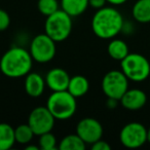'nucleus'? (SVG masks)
I'll list each match as a JSON object with an SVG mask.
<instances>
[{
	"mask_svg": "<svg viewBox=\"0 0 150 150\" xmlns=\"http://www.w3.org/2000/svg\"><path fill=\"white\" fill-rule=\"evenodd\" d=\"M125 21L116 8L104 6L98 9L92 20L95 35L101 39H112L122 31Z\"/></svg>",
	"mask_w": 150,
	"mask_h": 150,
	"instance_id": "obj_1",
	"label": "nucleus"
},
{
	"mask_svg": "<svg viewBox=\"0 0 150 150\" xmlns=\"http://www.w3.org/2000/svg\"><path fill=\"white\" fill-rule=\"evenodd\" d=\"M33 61L30 52L16 46L4 52L0 60V70L9 78L23 77L30 73Z\"/></svg>",
	"mask_w": 150,
	"mask_h": 150,
	"instance_id": "obj_2",
	"label": "nucleus"
},
{
	"mask_svg": "<svg viewBox=\"0 0 150 150\" xmlns=\"http://www.w3.org/2000/svg\"><path fill=\"white\" fill-rule=\"evenodd\" d=\"M46 107L56 119L66 120L71 118L76 112V98L67 90L52 92L47 99Z\"/></svg>",
	"mask_w": 150,
	"mask_h": 150,
	"instance_id": "obj_3",
	"label": "nucleus"
},
{
	"mask_svg": "<svg viewBox=\"0 0 150 150\" xmlns=\"http://www.w3.org/2000/svg\"><path fill=\"white\" fill-rule=\"evenodd\" d=\"M121 71L129 78L135 82L146 80L150 75V63L143 54L131 52L120 61Z\"/></svg>",
	"mask_w": 150,
	"mask_h": 150,
	"instance_id": "obj_4",
	"label": "nucleus"
},
{
	"mask_svg": "<svg viewBox=\"0 0 150 150\" xmlns=\"http://www.w3.org/2000/svg\"><path fill=\"white\" fill-rule=\"evenodd\" d=\"M44 31L56 42L67 39L72 31V17L63 9H59L47 17L44 24Z\"/></svg>",
	"mask_w": 150,
	"mask_h": 150,
	"instance_id": "obj_5",
	"label": "nucleus"
},
{
	"mask_svg": "<svg viewBox=\"0 0 150 150\" xmlns=\"http://www.w3.org/2000/svg\"><path fill=\"white\" fill-rule=\"evenodd\" d=\"M129 90V78L122 71L112 70L104 75L102 79V91L108 99L120 100Z\"/></svg>",
	"mask_w": 150,
	"mask_h": 150,
	"instance_id": "obj_6",
	"label": "nucleus"
},
{
	"mask_svg": "<svg viewBox=\"0 0 150 150\" xmlns=\"http://www.w3.org/2000/svg\"><path fill=\"white\" fill-rule=\"evenodd\" d=\"M29 52L34 61L41 64L48 63L56 56V41L46 33L38 34L32 40Z\"/></svg>",
	"mask_w": 150,
	"mask_h": 150,
	"instance_id": "obj_7",
	"label": "nucleus"
},
{
	"mask_svg": "<svg viewBox=\"0 0 150 150\" xmlns=\"http://www.w3.org/2000/svg\"><path fill=\"white\" fill-rule=\"evenodd\" d=\"M119 140L125 147L129 149H136L147 142V129L140 122L127 123L121 129L119 134Z\"/></svg>",
	"mask_w": 150,
	"mask_h": 150,
	"instance_id": "obj_8",
	"label": "nucleus"
},
{
	"mask_svg": "<svg viewBox=\"0 0 150 150\" xmlns=\"http://www.w3.org/2000/svg\"><path fill=\"white\" fill-rule=\"evenodd\" d=\"M56 118L47 107L39 106L34 108L28 117V125L33 129L35 136H40L47 132H52Z\"/></svg>",
	"mask_w": 150,
	"mask_h": 150,
	"instance_id": "obj_9",
	"label": "nucleus"
},
{
	"mask_svg": "<svg viewBox=\"0 0 150 150\" xmlns=\"http://www.w3.org/2000/svg\"><path fill=\"white\" fill-rule=\"evenodd\" d=\"M76 134L86 142V144H91L102 139L103 127L97 119L93 117L82 118L76 125Z\"/></svg>",
	"mask_w": 150,
	"mask_h": 150,
	"instance_id": "obj_10",
	"label": "nucleus"
},
{
	"mask_svg": "<svg viewBox=\"0 0 150 150\" xmlns=\"http://www.w3.org/2000/svg\"><path fill=\"white\" fill-rule=\"evenodd\" d=\"M119 101L125 109L129 111H137L145 106L147 102V96L143 91L139 88H129Z\"/></svg>",
	"mask_w": 150,
	"mask_h": 150,
	"instance_id": "obj_11",
	"label": "nucleus"
},
{
	"mask_svg": "<svg viewBox=\"0 0 150 150\" xmlns=\"http://www.w3.org/2000/svg\"><path fill=\"white\" fill-rule=\"evenodd\" d=\"M69 74L62 68H54L47 72L45 76V83L52 92L66 91L70 81Z\"/></svg>",
	"mask_w": 150,
	"mask_h": 150,
	"instance_id": "obj_12",
	"label": "nucleus"
},
{
	"mask_svg": "<svg viewBox=\"0 0 150 150\" xmlns=\"http://www.w3.org/2000/svg\"><path fill=\"white\" fill-rule=\"evenodd\" d=\"M45 79L42 78V76L38 73L30 72L26 75L25 78V91L27 95H29L32 98H37L41 96L44 92L45 88Z\"/></svg>",
	"mask_w": 150,
	"mask_h": 150,
	"instance_id": "obj_13",
	"label": "nucleus"
},
{
	"mask_svg": "<svg viewBox=\"0 0 150 150\" xmlns=\"http://www.w3.org/2000/svg\"><path fill=\"white\" fill-rule=\"evenodd\" d=\"M90 90V82L88 78L82 76V75H75L70 78V81L68 84V91L71 95L75 98H80L84 96Z\"/></svg>",
	"mask_w": 150,
	"mask_h": 150,
	"instance_id": "obj_14",
	"label": "nucleus"
},
{
	"mask_svg": "<svg viewBox=\"0 0 150 150\" xmlns=\"http://www.w3.org/2000/svg\"><path fill=\"white\" fill-rule=\"evenodd\" d=\"M88 5V0H61V9L71 17L82 15Z\"/></svg>",
	"mask_w": 150,
	"mask_h": 150,
	"instance_id": "obj_15",
	"label": "nucleus"
},
{
	"mask_svg": "<svg viewBox=\"0 0 150 150\" xmlns=\"http://www.w3.org/2000/svg\"><path fill=\"white\" fill-rule=\"evenodd\" d=\"M132 15L139 23H150V0H137L132 9Z\"/></svg>",
	"mask_w": 150,
	"mask_h": 150,
	"instance_id": "obj_16",
	"label": "nucleus"
},
{
	"mask_svg": "<svg viewBox=\"0 0 150 150\" xmlns=\"http://www.w3.org/2000/svg\"><path fill=\"white\" fill-rule=\"evenodd\" d=\"M107 52H108L109 56L116 61H121L129 54V46L123 40L121 39H115L112 38L108 44L107 47Z\"/></svg>",
	"mask_w": 150,
	"mask_h": 150,
	"instance_id": "obj_17",
	"label": "nucleus"
},
{
	"mask_svg": "<svg viewBox=\"0 0 150 150\" xmlns=\"http://www.w3.org/2000/svg\"><path fill=\"white\" fill-rule=\"evenodd\" d=\"M16 143L15 129L5 122L0 123V150H8Z\"/></svg>",
	"mask_w": 150,
	"mask_h": 150,
	"instance_id": "obj_18",
	"label": "nucleus"
},
{
	"mask_svg": "<svg viewBox=\"0 0 150 150\" xmlns=\"http://www.w3.org/2000/svg\"><path fill=\"white\" fill-rule=\"evenodd\" d=\"M86 148V144L77 134L68 135L61 140L59 144L60 150H84Z\"/></svg>",
	"mask_w": 150,
	"mask_h": 150,
	"instance_id": "obj_19",
	"label": "nucleus"
},
{
	"mask_svg": "<svg viewBox=\"0 0 150 150\" xmlns=\"http://www.w3.org/2000/svg\"><path fill=\"white\" fill-rule=\"evenodd\" d=\"M35 136L33 129L30 127L28 123L26 125H20L15 129V137L16 142L22 145H25L31 142L33 137Z\"/></svg>",
	"mask_w": 150,
	"mask_h": 150,
	"instance_id": "obj_20",
	"label": "nucleus"
},
{
	"mask_svg": "<svg viewBox=\"0 0 150 150\" xmlns=\"http://www.w3.org/2000/svg\"><path fill=\"white\" fill-rule=\"evenodd\" d=\"M37 7L42 15L48 17L59 11V2L58 0H38Z\"/></svg>",
	"mask_w": 150,
	"mask_h": 150,
	"instance_id": "obj_21",
	"label": "nucleus"
},
{
	"mask_svg": "<svg viewBox=\"0 0 150 150\" xmlns=\"http://www.w3.org/2000/svg\"><path fill=\"white\" fill-rule=\"evenodd\" d=\"M38 146L42 150H54L57 147V138L52 132H47L39 136Z\"/></svg>",
	"mask_w": 150,
	"mask_h": 150,
	"instance_id": "obj_22",
	"label": "nucleus"
},
{
	"mask_svg": "<svg viewBox=\"0 0 150 150\" xmlns=\"http://www.w3.org/2000/svg\"><path fill=\"white\" fill-rule=\"evenodd\" d=\"M11 17L4 9L0 8V31H4L9 27Z\"/></svg>",
	"mask_w": 150,
	"mask_h": 150,
	"instance_id": "obj_23",
	"label": "nucleus"
},
{
	"mask_svg": "<svg viewBox=\"0 0 150 150\" xmlns=\"http://www.w3.org/2000/svg\"><path fill=\"white\" fill-rule=\"evenodd\" d=\"M92 149L93 150H110L111 146L109 145L106 141H103L102 139H100L97 142L92 144Z\"/></svg>",
	"mask_w": 150,
	"mask_h": 150,
	"instance_id": "obj_24",
	"label": "nucleus"
},
{
	"mask_svg": "<svg viewBox=\"0 0 150 150\" xmlns=\"http://www.w3.org/2000/svg\"><path fill=\"white\" fill-rule=\"evenodd\" d=\"M106 2H107L106 0H88L90 6H92L93 8H96V9H100L102 7H104Z\"/></svg>",
	"mask_w": 150,
	"mask_h": 150,
	"instance_id": "obj_25",
	"label": "nucleus"
},
{
	"mask_svg": "<svg viewBox=\"0 0 150 150\" xmlns=\"http://www.w3.org/2000/svg\"><path fill=\"white\" fill-rule=\"evenodd\" d=\"M106 1L108 3H110L111 5L116 6V5H121V4H123V3H125L127 0H106Z\"/></svg>",
	"mask_w": 150,
	"mask_h": 150,
	"instance_id": "obj_26",
	"label": "nucleus"
},
{
	"mask_svg": "<svg viewBox=\"0 0 150 150\" xmlns=\"http://www.w3.org/2000/svg\"><path fill=\"white\" fill-rule=\"evenodd\" d=\"M26 149H27V150H39V149H40V147H39V146L30 145V146H27V147H26Z\"/></svg>",
	"mask_w": 150,
	"mask_h": 150,
	"instance_id": "obj_27",
	"label": "nucleus"
},
{
	"mask_svg": "<svg viewBox=\"0 0 150 150\" xmlns=\"http://www.w3.org/2000/svg\"><path fill=\"white\" fill-rule=\"evenodd\" d=\"M147 142L150 143V127L147 129Z\"/></svg>",
	"mask_w": 150,
	"mask_h": 150,
	"instance_id": "obj_28",
	"label": "nucleus"
}]
</instances>
